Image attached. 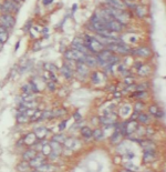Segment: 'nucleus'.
Segmentation results:
<instances>
[{"label":"nucleus","instance_id":"f257e3e1","mask_svg":"<svg viewBox=\"0 0 166 172\" xmlns=\"http://www.w3.org/2000/svg\"><path fill=\"white\" fill-rule=\"evenodd\" d=\"M106 49L112 51L113 53H120V55H129L132 52V48L123 42H114L106 46Z\"/></svg>","mask_w":166,"mask_h":172},{"label":"nucleus","instance_id":"f03ea898","mask_svg":"<svg viewBox=\"0 0 166 172\" xmlns=\"http://www.w3.org/2000/svg\"><path fill=\"white\" fill-rule=\"evenodd\" d=\"M106 10L108 11V14L112 16L113 19H115L119 22H121L122 25H125L126 21L129 20V16L126 14L125 10H119V9H115V8H112V7H108Z\"/></svg>","mask_w":166,"mask_h":172},{"label":"nucleus","instance_id":"7ed1b4c3","mask_svg":"<svg viewBox=\"0 0 166 172\" xmlns=\"http://www.w3.org/2000/svg\"><path fill=\"white\" fill-rule=\"evenodd\" d=\"M113 56H114V53H113L112 51H110L108 49H103V50L99 51V52H98V56H96L98 65L106 67L108 63V61L113 58Z\"/></svg>","mask_w":166,"mask_h":172},{"label":"nucleus","instance_id":"20e7f679","mask_svg":"<svg viewBox=\"0 0 166 172\" xmlns=\"http://www.w3.org/2000/svg\"><path fill=\"white\" fill-rule=\"evenodd\" d=\"M1 11L3 14H11V12H18L19 6L15 0H6L2 6H0Z\"/></svg>","mask_w":166,"mask_h":172},{"label":"nucleus","instance_id":"39448f33","mask_svg":"<svg viewBox=\"0 0 166 172\" xmlns=\"http://www.w3.org/2000/svg\"><path fill=\"white\" fill-rule=\"evenodd\" d=\"M16 25L15 17L11 14H2L0 16V26L3 28H12Z\"/></svg>","mask_w":166,"mask_h":172},{"label":"nucleus","instance_id":"423d86ee","mask_svg":"<svg viewBox=\"0 0 166 172\" xmlns=\"http://www.w3.org/2000/svg\"><path fill=\"white\" fill-rule=\"evenodd\" d=\"M84 53L80 52V51L75 50V49H71V50H66L64 52V57L68 60H73V61H78V62H82L83 58H84Z\"/></svg>","mask_w":166,"mask_h":172},{"label":"nucleus","instance_id":"0eeeda50","mask_svg":"<svg viewBox=\"0 0 166 172\" xmlns=\"http://www.w3.org/2000/svg\"><path fill=\"white\" fill-rule=\"evenodd\" d=\"M105 27L110 31H113V32L117 33V32H121L123 30L124 25H122L121 22H119L115 19H112V20H110V21H108L105 23Z\"/></svg>","mask_w":166,"mask_h":172},{"label":"nucleus","instance_id":"6e6552de","mask_svg":"<svg viewBox=\"0 0 166 172\" xmlns=\"http://www.w3.org/2000/svg\"><path fill=\"white\" fill-rule=\"evenodd\" d=\"M131 53L141 58H148L152 55V51L147 47H140V48H136V49H132Z\"/></svg>","mask_w":166,"mask_h":172},{"label":"nucleus","instance_id":"1a4fd4ad","mask_svg":"<svg viewBox=\"0 0 166 172\" xmlns=\"http://www.w3.org/2000/svg\"><path fill=\"white\" fill-rule=\"evenodd\" d=\"M138 129V124L136 121H133V119L131 121L124 123V131H125V136H130L132 133H135V131Z\"/></svg>","mask_w":166,"mask_h":172},{"label":"nucleus","instance_id":"9d476101","mask_svg":"<svg viewBox=\"0 0 166 172\" xmlns=\"http://www.w3.org/2000/svg\"><path fill=\"white\" fill-rule=\"evenodd\" d=\"M29 163L31 168L36 169L38 167H40V165H42L45 163V156L42 154V153H41V154H36V157L32 159V160H30Z\"/></svg>","mask_w":166,"mask_h":172},{"label":"nucleus","instance_id":"9b49d317","mask_svg":"<svg viewBox=\"0 0 166 172\" xmlns=\"http://www.w3.org/2000/svg\"><path fill=\"white\" fill-rule=\"evenodd\" d=\"M100 121L102 124L104 126H108V124H114L116 122V115L114 113H110V115H102L100 118Z\"/></svg>","mask_w":166,"mask_h":172},{"label":"nucleus","instance_id":"f8f14e48","mask_svg":"<svg viewBox=\"0 0 166 172\" xmlns=\"http://www.w3.org/2000/svg\"><path fill=\"white\" fill-rule=\"evenodd\" d=\"M106 3H108V6L112 8H115L119 10H125L126 9V3L122 1V0H105Z\"/></svg>","mask_w":166,"mask_h":172},{"label":"nucleus","instance_id":"ddd939ff","mask_svg":"<svg viewBox=\"0 0 166 172\" xmlns=\"http://www.w3.org/2000/svg\"><path fill=\"white\" fill-rule=\"evenodd\" d=\"M82 62L87 66V68H93L98 65V59H96V57H93L92 55H85Z\"/></svg>","mask_w":166,"mask_h":172},{"label":"nucleus","instance_id":"4468645a","mask_svg":"<svg viewBox=\"0 0 166 172\" xmlns=\"http://www.w3.org/2000/svg\"><path fill=\"white\" fill-rule=\"evenodd\" d=\"M38 138L36 137V134H35V132H31V133H28L27 136L24 137V139H23V143L26 144V145H29V147H31V145H36L38 142Z\"/></svg>","mask_w":166,"mask_h":172},{"label":"nucleus","instance_id":"2eb2a0df","mask_svg":"<svg viewBox=\"0 0 166 172\" xmlns=\"http://www.w3.org/2000/svg\"><path fill=\"white\" fill-rule=\"evenodd\" d=\"M155 157H156L155 150H145L143 160L145 163H148V162H152L153 160H155Z\"/></svg>","mask_w":166,"mask_h":172},{"label":"nucleus","instance_id":"dca6fc26","mask_svg":"<svg viewBox=\"0 0 166 172\" xmlns=\"http://www.w3.org/2000/svg\"><path fill=\"white\" fill-rule=\"evenodd\" d=\"M61 74L64 77V78H66V79H71L73 77V69H71L69 66L64 65L62 68H61Z\"/></svg>","mask_w":166,"mask_h":172},{"label":"nucleus","instance_id":"f3484780","mask_svg":"<svg viewBox=\"0 0 166 172\" xmlns=\"http://www.w3.org/2000/svg\"><path fill=\"white\" fill-rule=\"evenodd\" d=\"M48 132H49V130L47 129V128L40 127V128H37L36 129L35 134H36V137L38 138V140H41V139H43L44 137L48 134Z\"/></svg>","mask_w":166,"mask_h":172},{"label":"nucleus","instance_id":"a211bd4d","mask_svg":"<svg viewBox=\"0 0 166 172\" xmlns=\"http://www.w3.org/2000/svg\"><path fill=\"white\" fill-rule=\"evenodd\" d=\"M150 112H151V115H155L156 118H163L164 117V112L162 111V110H159V108L157 106H155V104H153L150 107Z\"/></svg>","mask_w":166,"mask_h":172},{"label":"nucleus","instance_id":"6ab92c4d","mask_svg":"<svg viewBox=\"0 0 166 172\" xmlns=\"http://www.w3.org/2000/svg\"><path fill=\"white\" fill-rule=\"evenodd\" d=\"M37 154V150H33V149H29V150L24 151L23 154H22V159L26 160V161H30L36 157Z\"/></svg>","mask_w":166,"mask_h":172},{"label":"nucleus","instance_id":"aec40b11","mask_svg":"<svg viewBox=\"0 0 166 172\" xmlns=\"http://www.w3.org/2000/svg\"><path fill=\"white\" fill-rule=\"evenodd\" d=\"M41 152H42V154H44L45 157H48V156H50V153L52 152V149H51V145L49 142H47V141H42V147H41Z\"/></svg>","mask_w":166,"mask_h":172},{"label":"nucleus","instance_id":"412c9836","mask_svg":"<svg viewBox=\"0 0 166 172\" xmlns=\"http://www.w3.org/2000/svg\"><path fill=\"white\" fill-rule=\"evenodd\" d=\"M135 12H136L137 17L143 19L146 17V14H147V10L144 6H135Z\"/></svg>","mask_w":166,"mask_h":172},{"label":"nucleus","instance_id":"4be33fe9","mask_svg":"<svg viewBox=\"0 0 166 172\" xmlns=\"http://www.w3.org/2000/svg\"><path fill=\"white\" fill-rule=\"evenodd\" d=\"M122 134L119 132V131H116L115 132H113V134L111 136V138H110V141H111V143L113 144H117L121 142V140H122Z\"/></svg>","mask_w":166,"mask_h":172},{"label":"nucleus","instance_id":"5701e85b","mask_svg":"<svg viewBox=\"0 0 166 172\" xmlns=\"http://www.w3.org/2000/svg\"><path fill=\"white\" fill-rule=\"evenodd\" d=\"M37 172H51L54 170V167L51 164H47V163H44V164L40 165V167H38L35 169Z\"/></svg>","mask_w":166,"mask_h":172},{"label":"nucleus","instance_id":"b1692460","mask_svg":"<svg viewBox=\"0 0 166 172\" xmlns=\"http://www.w3.org/2000/svg\"><path fill=\"white\" fill-rule=\"evenodd\" d=\"M30 168H31V167H30L29 161H26V160L21 161L19 164L17 165V170H18V171H21V172L28 171Z\"/></svg>","mask_w":166,"mask_h":172},{"label":"nucleus","instance_id":"393cba45","mask_svg":"<svg viewBox=\"0 0 166 172\" xmlns=\"http://www.w3.org/2000/svg\"><path fill=\"white\" fill-rule=\"evenodd\" d=\"M77 71L79 72V74L87 76V67L83 62H78L77 63Z\"/></svg>","mask_w":166,"mask_h":172},{"label":"nucleus","instance_id":"a878e982","mask_svg":"<svg viewBox=\"0 0 166 172\" xmlns=\"http://www.w3.org/2000/svg\"><path fill=\"white\" fill-rule=\"evenodd\" d=\"M9 35H8V31L6 28H3L2 26H0V41L2 43H5L8 40Z\"/></svg>","mask_w":166,"mask_h":172},{"label":"nucleus","instance_id":"bb28decb","mask_svg":"<svg viewBox=\"0 0 166 172\" xmlns=\"http://www.w3.org/2000/svg\"><path fill=\"white\" fill-rule=\"evenodd\" d=\"M150 72H151V68H150L148 66L142 65L137 69V73H138L140 76H147Z\"/></svg>","mask_w":166,"mask_h":172},{"label":"nucleus","instance_id":"cd10ccee","mask_svg":"<svg viewBox=\"0 0 166 172\" xmlns=\"http://www.w3.org/2000/svg\"><path fill=\"white\" fill-rule=\"evenodd\" d=\"M43 68L45 69V71L50 72V73H56V72L58 71L57 66H54L53 63H51V62H47V63H44Z\"/></svg>","mask_w":166,"mask_h":172},{"label":"nucleus","instance_id":"c85d7f7f","mask_svg":"<svg viewBox=\"0 0 166 172\" xmlns=\"http://www.w3.org/2000/svg\"><path fill=\"white\" fill-rule=\"evenodd\" d=\"M141 142V145L144 148V150H155V144L153 143L152 141H140Z\"/></svg>","mask_w":166,"mask_h":172},{"label":"nucleus","instance_id":"c756f323","mask_svg":"<svg viewBox=\"0 0 166 172\" xmlns=\"http://www.w3.org/2000/svg\"><path fill=\"white\" fill-rule=\"evenodd\" d=\"M92 133H93V131L90 129L89 127H83L82 129H81V134L84 137V138H92Z\"/></svg>","mask_w":166,"mask_h":172},{"label":"nucleus","instance_id":"7c9ffc66","mask_svg":"<svg viewBox=\"0 0 166 172\" xmlns=\"http://www.w3.org/2000/svg\"><path fill=\"white\" fill-rule=\"evenodd\" d=\"M65 140H66V137L63 136L62 133H60V134H54V136L52 137V141H56V142H58V143H64Z\"/></svg>","mask_w":166,"mask_h":172},{"label":"nucleus","instance_id":"2f4dec72","mask_svg":"<svg viewBox=\"0 0 166 172\" xmlns=\"http://www.w3.org/2000/svg\"><path fill=\"white\" fill-rule=\"evenodd\" d=\"M17 120H18L19 123H24V122L29 121V117L26 115L24 112H23V113L18 112V115H17Z\"/></svg>","mask_w":166,"mask_h":172},{"label":"nucleus","instance_id":"473e14b6","mask_svg":"<svg viewBox=\"0 0 166 172\" xmlns=\"http://www.w3.org/2000/svg\"><path fill=\"white\" fill-rule=\"evenodd\" d=\"M23 107H26L27 109H35L37 107V103L35 102V100L32 101H21V103Z\"/></svg>","mask_w":166,"mask_h":172},{"label":"nucleus","instance_id":"72a5a7b5","mask_svg":"<svg viewBox=\"0 0 166 172\" xmlns=\"http://www.w3.org/2000/svg\"><path fill=\"white\" fill-rule=\"evenodd\" d=\"M41 111H39V110H36L33 113H32V115L30 117V121H38V120H40V118H41Z\"/></svg>","mask_w":166,"mask_h":172},{"label":"nucleus","instance_id":"f704fd0d","mask_svg":"<svg viewBox=\"0 0 166 172\" xmlns=\"http://www.w3.org/2000/svg\"><path fill=\"white\" fill-rule=\"evenodd\" d=\"M92 137H93L95 140H101L102 138H103V131L101 129L94 130L93 133H92Z\"/></svg>","mask_w":166,"mask_h":172},{"label":"nucleus","instance_id":"c9c22d12","mask_svg":"<svg viewBox=\"0 0 166 172\" xmlns=\"http://www.w3.org/2000/svg\"><path fill=\"white\" fill-rule=\"evenodd\" d=\"M131 106H124V107L121 108V110H120V113H121V115L122 117H125V115H130L131 112Z\"/></svg>","mask_w":166,"mask_h":172},{"label":"nucleus","instance_id":"e433bc0d","mask_svg":"<svg viewBox=\"0 0 166 172\" xmlns=\"http://www.w3.org/2000/svg\"><path fill=\"white\" fill-rule=\"evenodd\" d=\"M148 115H145V113H140V115H137V121L138 122H142V123H146V122L148 121Z\"/></svg>","mask_w":166,"mask_h":172},{"label":"nucleus","instance_id":"4c0bfd02","mask_svg":"<svg viewBox=\"0 0 166 172\" xmlns=\"http://www.w3.org/2000/svg\"><path fill=\"white\" fill-rule=\"evenodd\" d=\"M65 113H66V110H65V109H59L57 111H53V112H52V117H51V118L61 117L62 115H65Z\"/></svg>","mask_w":166,"mask_h":172},{"label":"nucleus","instance_id":"58836bf2","mask_svg":"<svg viewBox=\"0 0 166 172\" xmlns=\"http://www.w3.org/2000/svg\"><path fill=\"white\" fill-rule=\"evenodd\" d=\"M133 96L136 97V99H144L145 97H147V93L145 92V91H137Z\"/></svg>","mask_w":166,"mask_h":172},{"label":"nucleus","instance_id":"ea45409f","mask_svg":"<svg viewBox=\"0 0 166 172\" xmlns=\"http://www.w3.org/2000/svg\"><path fill=\"white\" fill-rule=\"evenodd\" d=\"M52 117V111H44L41 113V118L40 120H43V119H50Z\"/></svg>","mask_w":166,"mask_h":172},{"label":"nucleus","instance_id":"a19ab883","mask_svg":"<svg viewBox=\"0 0 166 172\" xmlns=\"http://www.w3.org/2000/svg\"><path fill=\"white\" fill-rule=\"evenodd\" d=\"M33 99V96L31 93H23L22 96V101H32Z\"/></svg>","mask_w":166,"mask_h":172},{"label":"nucleus","instance_id":"79ce46f5","mask_svg":"<svg viewBox=\"0 0 166 172\" xmlns=\"http://www.w3.org/2000/svg\"><path fill=\"white\" fill-rule=\"evenodd\" d=\"M144 107V104H143V102H141V101H138L136 102V104H135V108H134V110H135V112H140L142 109Z\"/></svg>","mask_w":166,"mask_h":172},{"label":"nucleus","instance_id":"37998d69","mask_svg":"<svg viewBox=\"0 0 166 172\" xmlns=\"http://www.w3.org/2000/svg\"><path fill=\"white\" fill-rule=\"evenodd\" d=\"M22 91H23L24 93H31L32 92V90H31V88H30L29 83H27V85H24V86L22 87Z\"/></svg>","mask_w":166,"mask_h":172},{"label":"nucleus","instance_id":"c03bdc74","mask_svg":"<svg viewBox=\"0 0 166 172\" xmlns=\"http://www.w3.org/2000/svg\"><path fill=\"white\" fill-rule=\"evenodd\" d=\"M29 85H30V88H31V90H32V92H39V91H40V90L38 89L37 85H35V82H33V81L29 82Z\"/></svg>","mask_w":166,"mask_h":172},{"label":"nucleus","instance_id":"a18cd8bd","mask_svg":"<svg viewBox=\"0 0 166 172\" xmlns=\"http://www.w3.org/2000/svg\"><path fill=\"white\" fill-rule=\"evenodd\" d=\"M99 76H100V73H98V72H94L93 74H92V80H93L94 83H96V82L100 81L99 80Z\"/></svg>","mask_w":166,"mask_h":172},{"label":"nucleus","instance_id":"49530a36","mask_svg":"<svg viewBox=\"0 0 166 172\" xmlns=\"http://www.w3.org/2000/svg\"><path fill=\"white\" fill-rule=\"evenodd\" d=\"M145 88H147V85H140L136 87V90L137 91H145L146 90Z\"/></svg>","mask_w":166,"mask_h":172},{"label":"nucleus","instance_id":"de8ad7c7","mask_svg":"<svg viewBox=\"0 0 166 172\" xmlns=\"http://www.w3.org/2000/svg\"><path fill=\"white\" fill-rule=\"evenodd\" d=\"M48 88H49V90H51V91H54L56 90V85L53 82H49L48 83Z\"/></svg>","mask_w":166,"mask_h":172},{"label":"nucleus","instance_id":"09e8293b","mask_svg":"<svg viewBox=\"0 0 166 172\" xmlns=\"http://www.w3.org/2000/svg\"><path fill=\"white\" fill-rule=\"evenodd\" d=\"M65 124H66V120H64V121H62L60 124H59V130L60 131H62V130L65 128Z\"/></svg>","mask_w":166,"mask_h":172},{"label":"nucleus","instance_id":"8fccbe9b","mask_svg":"<svg viewBox=\"0 0 166 172\" xmlns=\"http://www.w3.org/2000/svg\"><path fill=\"white\" fill-rule=\"evenodd\" d=\"M73 117H74V119H75V120H80V119H81V115H80L79 112H75Z\"/></svg>","mask_w":166,"mask_h":172},{"label":"nucleus","instance_id":"3c124183","mask_svg":"<svg viewBox=\"0 0 166 172\" xmlns=\"http://www.w3.org/2000/svg\"><path fill=\"white\" fill-rule=\"evenodd\" d=\"M52 1H53V0H43L42 2H43V5H44V6H47V5H49V3H51Z\"/></svg>","mask_w":166,"mask_h":172},{"label":"nucleus","instance_id":"603ef678","mask_svg":"<svg viewBox=\"0 0 166 172\" xmlns=\"http://www.w3.org/2000/svg\"><path fill=\"white\" fill-rule=\"evenodd\" d=\"M125 167H126V168H133V170H135V171H136V170H137V168H136V167H135V165H130V164H126V165H125Z\"/></svg>","mask_w":166,"mask_h":172},{"label":"nucleus","instance_id":"864d4df0","mask_svg":"<svg viewBox=\"0 0 166 172\" xmlns=\"http://www.w3.org/2000/svg\"><path fill=\"white\" fill-rule=\"evenodd\" d=\"M131 80H132V78H127V79H126V81H125V82H126V83H127V85H130V83H132V82H133V81H131Z\"/></svg>","mask_w":166,"mask_h":172},{"label":"nucleus","instance_id":"5fc2aeb1","mask_svg":"<svg viewBox=\"0 0 166 172\" xmlns=\"http://www.w3.org/2000/svg\"><path fill=\"white\" fill-rule=\"evenodd\" d=\"M19 44H20V42H19V41H18V42L16 43V50H17V49L19 48Z\"/></svg>","mask_w":166,"mask_h":172},{"label":"nucleus","instance_id":"6e6d98bb","mask_svg":"<svg viewBox=\"0 0 166 172\" xmlns=\"http://www.w3.org/2000/svg\"><path fill=\"white\" fill-rule=\"evenodd\" d=\"M77 7H78V6H77V5H73V11H75V10H77Z\"/></svg>","mask_w":166,"mask_h":172},{"label":"nucleus","instance_id":"4d7b16f0","mask_svg":"<svg viewBox=\"0 0 166 172\" xmlns=\"http://www.w3.org/2000/svg\"><path fill=\"white\" fill-rule=\"evenodd\" d=\"M2 46H3V43H2V42H1V41H0V49L2 48Z\"/></svg>","mask_w":166,"mask_h":172},{"label":"nucleus","instance_id":"13d9d810","mask_svg":"<svg viewBox=\"0 0 166 172\" xmlns=\"http://www.w3.org/2000/svg\"><path fill=\"white\" fill-rule=\"evenodd\" d=\"M15 1H24V0H15Z\"/></svg>","mask_w":166,"mask_h":172},{"label":"nucleus","instance_id":"bf43d9fd","mask_svg":"<svg viewBox=\"0 0 166 172\" xmlns=\"http://www.w3.org/2000/svg\"><path fill=\"white\" fill-rule=\"evenodd\" d=\"M127 1H132V0H127Z\"/></svg>","mask_w":166,"mask_h":172}]
</instances>
